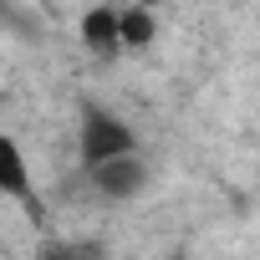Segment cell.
Masks as SVG:
<instances>
[{"mask_svg": "<svg viewBox=\"0 0 260 260\" xmlns=\"http://www.w3.org/2000/svg\"><path fill=\"white\" fill-rule=\"evenodd\" d=\"M122 153H138V133L117 112L87 102L82 107V122H77V158H82V169L107 164V158H122Z\"/></svg>", "mask_w": 260, "mask_h": 260, "instance_id": "6da1fadb", "label": "cell"}, {"mask_svg": "<svg viewBox=\"0 0 260 260\" xmlns=\"http://www.w3.org/2000/svg\"><path fill=\"white\" fill-rule=\"evenodd\" d=\"M158 36V16L148 6H117V46L122 51H143Z\"/></svg>", "mask_w": 260, "mask_h": 260, "instance_id": "5b68a950", "label": "cell"}, {"mask_svg": "<svg viewBox=\"0 0 260 260\" xmlns=\"http://www.w3.org/2000/svg\"><path fill=\"white\" fill-rule=\"evenodd\" d=\"M87 184L97 199L107 204H122V199H138L143 184H148V164L143 153H122V158H107V164H92L87 169Z\"/></svg>", "mask_w": 260, "mask_h": 260, "instance_id": "7a4b0ae2", "label": "cell"}, {"mask_svg": "<svg viewBox=\"0 0 260 260\" xmlns=\"http://www.w3.org/2000/svg\"><path fill=\"white\" fill-rule=\"evenodd\" d=\"M36 260H102V250L92 240H51L36 250Z\"/></svg>", "mask_w": 260, "mask_h": 260, "instance_id": "8992f818", "label": "cell"}, {"mask_svg": "<svg viewBox=\"0 0 260 260\" xmlns=\"http://www.w3.org/2000/svg\"><path fill=\"white\" fill-rule=\"evenodd\" d=\"M77 36H82V46H87L92 56L112 61V56L122 51V46H117V6H92V11H82Z\"/></svg>", "mask_w": 260, "mask_h": 260, "instance_id": "277c9868", "label": "cell"}, {"mask_svg": "<svg viewBox=\"0 0 260 260\" xmlns=\"http://www.w3.org/2000/svg\"><path fill=\"white\" fill-rule=\"evenodd\" d=\"M0 194L16 199L31 219H41V194H36V179H31V164L21 153V143L11 133H0Z\"/></svg>", "mask_w": 260, "mask_h": 260, "instance_id": "3957f363", "label": "cell"}]
</instances>
